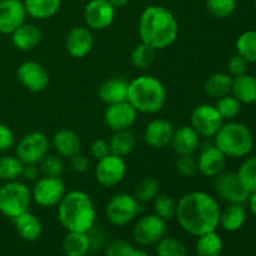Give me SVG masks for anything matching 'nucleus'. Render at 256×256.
Listing matches in <instances>:
<instances>
[{"instance_id": "obj_37", "label": "nucleus", "mask_w": 256, "mask_h": 256, "mask_svg": "<svg viewBox=\"0 0 256 256\" xmlns=\"http://www.w3.org/2000/svg\"><path fill=\"white\" fill-rule=\"evenodd\" d=\"M159 182L154 178H142L135 186L134 196L140 204L149 202L159 195Z\"/></svg>"}, {"instance_id": "obj_46", "label": "nucleus", "mask_w": 256, "mask_h": 256, "mask_svg": "<svg viewBox=\"0 0 256 256\" xmlns=\"http://www.w3.org/2000/svg\"><path fill=\"white\" fill-rule=\"evenodd\" d=\"M86 235L88 239H89L90 250H100L106 245V235H105V232L102 228L94 225L86 232Z\"/></svg>"}, {"instance_id": "obj_33", "label": "nucleus", "mask_w": 256, "mask_h": 256, "mask_svg": "<svg viewBox=\"0 0 256 256\" xmlns=\"http://www.w3.org/2000/svg\"><path fill=\"white\" fill-rule=\"evenodd\" d=\"M238 178L249 194L256 192V155L245 158L236 172Z\"/></svg>"}, {"instance_id": "obj_35", "label": "nucleus", "mask_w": 256, "mask_h": 256, "mask_svg": "<svg viewBox=\"0 0 256 256\" xmlns=\"http://www.w3.org/2000/svg\"><path fill=\"white\" fill-rule=\"evenodd\" d=\"M22 168L24 164L16 155L0 156V180L2 182L18 180V178L22 176Z\"/></svg>"}, {"instance_id": "obj_49", "label": "nucleus", "mask_w": 256, "mask_h": 256, "mask_svg": "<svg viewBox=\"0 0 256 256\" xmlns=\"http://www.w3.org/2000/svg\"><path fill=\"white\" fill-rule=\"evenodd\" d=\"M70 166L75 172H84L89 168V160L82 152H78L76 155L70 158Z\"/></svg>"}, {"instance_id": "obj_29", "label": "nucleus", "mask_w": 256, "mask_h": 256, "mask_svg": "<svg viewBox=\"0 0 256 256\" xmlns=\"http://www.w3.org/2000/svg\"><path fill=\"white\" fill-rule=\"evenodd\" d=\"M24 5L29 16L45 20L58 14L62 6V0H24Z\"/></svg>"}, {"instance_id": "obj_13", "label": "nucleus", "mask_w": 256, "mask_h": 256, "mask_svg": "<svg viewBox=\"0 0 256 256\" xmlns=\"http://www.w3.org/2000/svg\"><path fill=\"white\" fill-rule=\"evenodd\" d=\"M214 189L220 199L228 204H245L249 192L244 189L235 172H222L214 178Z\"/></svg>"}, {"instance_id": "obj_52", "label": "nucleus", "mask_w": 256, "mask_h": 256, "mask_svg": "<svg viewBox=\"0 0 256 256\" xmlns=\"http://www.w3.org/2000/svg\"><path fill=\"white\" fill-rule=\"evenodd\" d=\"M108 2H109L115 9H120V8H124L125 5H128V2H129L130 0H108Z\"/></svg>"}, {"instance_id": "obj_53", "label": "nucleus", "mask_w": 256, "mask_h": 256, "mask_svg": "<svg viewBox=\"0 0 256 256\" xmlns=\"http://www.w3.org/2000/svg\"><path fill=\"white\" fill-rule=\"evenodd\" d=\"M134 256H149V255H148L146 252H145L142 249H136V250H135Z\"/></svg>"}, {"instance_id": "obj_21", "label": "nucleus", "mask_w": 256, "mask_h": 256, "mask_svg": "<svg viewBox=\"0 0 256 256\" xmlns=\"http://www.w3.org/2000/svg\"><path fill=\"white\" fill-rule=\"evenodd\" d=\"M129 82L124 76H112L106 79L102 82L98 90L100 100L106 105L126 102Z\"/></svg>"}, {"instance_id": "obj_17", "label": "nucleus", "mask_w": 256, "mask_h": 256, "mask_svg": "<svg viewBox=\"0 0 256 256\" xmlns=\"http://www.w3.org/2000/svg\"><path fill=\"white\" fill-rule=\"evenodd\" d=\"M138 119V112L129 102L108 105L104 114V122L112 132L128 130Z\"/></svg>"}, {"instance_id": "obj_54", "label": "nucleus", "mask_w": 256, "mask_h": 256, "mask_svg": "<svg viewBox=\"0 0 256 256\" xmlns=\"http://www.w3.org/2000/svg\"><path fill=\"white\" fill-rule=\"evenodd\" d=\"M254 4H255V8H256V0H254Z\"/></svg>"}, {"instance_id": "obj_32", "label": "nucleus", "mask_w": 256, "mask_h": 256, "mask_svg": "<svg viewBox=\"0 0 256 256\" xmlns=\"http://www.w3.org/2000/svg\"><path fill=\"white\" fill-rule=\"evenodd\" d=\"M195 249L198 256H220L224 249V244L220 235L212 232L198 236Z\"/></svg>"}, {"instance_id": "obj_4", "label": "nucleus", "mask_w": 256, "mask_h": 256, "mask_svg": "<svg viewBox=\"0 0 256 256\" xmlns=\"http://www.w3.org/2000/svg\"><path fill=\"white\" fill-rule=\"evenodd\" d=\"M128 102L138 112L156 114L166 102V90L158 78L152 75H140L129 82Z\"/></svg>"}, {"instance_id": "obj_31", "label": "nucleus", "mask_w": 256, "mask_h": 256, "mask_svg": "<svg viewBox=\"0 0 256 256\" xmlns=\"http://www.w3.org/2000/svg\"><path fill=\"white\" fill-rule=\"evenodd\" d=\"M135 144H136V140H135L134 134L129 129L114 132V134L109 140L110 152L124 158L134 150Z\"/></svg>"}, {"instance_id": "obj_42", "label": "nucleus", "mask_w": 256, "mask_h": 256, "mask_svg": "<svg viewBox=\"0 0 256 256\" xmlns=\"http://www.w3.org/2000/svg\"><path fill=\"white\" fill-rule=\"evenodd\" d=\"M40 172L46 176L60 178L64 172V162L59 155H45L42 162H39Z\"/></svg>"}, {"instance_id": "obj_3", "label": "nucleus", "mask_w": 256, "mask_h": 256, "mask_svg": "<svg viewBox=\"0 0 256 256\" xmlns=\"http://www.w3.org/2000/svg\"><path fill=\"white\" fill-rule=\"evenodd\" d=\"M58 219L66 232H88L96 222V210L92 198L82 190L65 192L58 204Z\"/></svg>"}, {"instance_id": "obj_8", "label": "nucleus", "mask_w": 256, "mask_h": 256, "mask_svg": "<svg viewBox=\"0 0 256 256\" xmlns=\"http://www.w3.org/2000/svg\"><path fill=\"white\" fill-rule=\"evenodd\" d=\"M166 220L156 214H149L138 220L132 228V238L140 246H152L166 235Z\"/></svg>"}, {"instance_id": "obj_26", "label": "nucleus", "mask_w": 256, "mask_h": 256, "mask_svg": "<svg viewBox=\"0 0 256 256\" xmlns=\"http://www.w3.org/2000/svg\"><path fill=\"white\" fill-rule=\"evenodd\" d=\"M246 209L244 204H228L220 212L219 225L225 232H234L242 229L246 222Z\"/></svg>"}, {"instance_id": "obj_16", "label": "nucleus", "mask_w": 256, "mask_h": 256, "mask_svg": "<svg viewBox=\"0 0 256 256\" xmlns=\"http://www.w3.org/2000/svg\"><path fill=\"white\" fill-rule=\"evenodd\" d=\"M198 170L205 178H215L224 172L226 165V156L224 152L212 142H205L200 149L199 158L196 160Z\"/></svg>"}, {"instance_id": "obj_9", "label": "nucleus", "mask_w": 256, "mask_h": 256, "mask_svg": "<svg viewBox=\"0 0 256 256\" xmlns=\"http://www.w3.org/2000/svg\"><path fill=\"white\" fill-rule=\"evenodd\" d=\"M66 192L62 178L46 176L38 178L32 190V199L39 206H56Z\"/></svg>"}, {"instance_id": "obj_55", "label": "nucleus", "mask_w": 256, "mask_h": 256, "mask_svg": "<svg viewBox=\"0 0 256 256\" xmlns=\"http://www.w3.org/2000/svg\"><path fill=\"white\" fill-rule=\"evenodd\" d=\"M0 2H2V0H0Z\"/></svg>"}, {"instance_id": "obj_51", "label": "nucleus", "mask_w": 256, "mask_h": 256, "mask_svg": "<svg viewBox=\"0 0 256 256\" xmlns=\"http://www.w3.org/2000/svg\"><path fill=\"white\" fill-rule=\"evenodd\" d=\"M248 204H249V209H250V212H252V214L256 218V192H252V194L249 195Z\"/></svg>"}, {"instance_id": "obj_44", "label": "nucleus", "mask_w": 256, "mask_h": 256, "mask_svg": "<svg viewBox=\"0 0 256 256\" xmlns=\"http://www.w3.org/2000/svg\"><path fill=\"white\" fill-rule=\"evenodd\" d=\"M135 248L125 240H112L105 248V256H134Z\"/></svg>"}, {"instance_id": "obj_18", "label": "nucleus", "mask_w": 256, "mask_h": 256, "mask_svg": "<svg viewBox=\"0 0 256 256\" xmlns=\"http://www.w3.org/2000/svg\"><path fill=\"white\" fill-rule=\"evenodd\" d=\"M26 10L22 0L0 2V34H12L26 19Z\"/></svg>"}, {"instance_id": "obj_28", "label": "nucleus", "mask_w": 256, "mask_h": 256, "mask_svg": "<svg viewBox=\"0 0 256 256\" xmlns=\"http://www.w3.org/2000/svg\"><path fill=\"white\" fill-rule=\"evenodd\" d=\"M232 80L234 78L229 72H215L210 75L204 84V90L206 95L212 99H220L225 95L232 94Z\"/></svg>"}, {"instance_id": "obj_39", "label": "nucleus", "mask_w": 256, "mask_h": 256, "mask_svg": "<svg viewBox=\"0 0 256 256\" xmlns=\"http://www.w3.org/2000/svg\"><path fill=\"white\" fill-rule=\"evenodd\" d=\"M215 108L222 115L224 120H232L239 115L240 109H242V102L236 99L232 94L225 95L216 100Z\"/></svg>"}, {"instance_id": "obj_23", "label": "nucleus", "mask_w": 256, "mask_h": 256, "mask_svg": "<svg viewBox=\"0 0 256 256\" xmlns=\"http://www.w3.org/2000/svg\"><path fill=\"white\" fill-rule=\"evenodd\" d=\"M52 148L62 158H72L82 150V139L70 129H60L54 134L52 140Z\"/></svg>"}, {"instance_id": "obj_5", "label": "nucleus", "mask_w": 256, "mask_h": 256, "mask_svg": "<svg viewBox=\"0 0 256 256\" xmlns=\"http://www.w3.org/2000/svg\"><path fill=\"white\" fill-rule=\"evenodd\" d=\"M214 144L226 158H246L254 149V135L242 122H228L214 136Z\"/></svg>"}, {"instance_id": "obj_45", "label": "nucleus", "mask_w": 256, "mask_h": 256, "mask_svg": "<svg viewBox=\"0 0 256 256\" xmlns=\"http://www.w3.org/2000/svg\"><path fill=\"white\" fill-rule=\"evenodd\" d=\"M248 70H249V62L244 58L240 56L238 52L235 55H232L229 59V62H228V72H229V74L232 78L246 74Z\"/></svg>"}, {"instance_id": "obj_43", "label": "nucleus", "mask_w": 256, "mask_h": 256, "mask_svg": "<svg viewBox=\"0 0 256 256\" xmlns=\"http://www.w3.org/2000/svg\"><path fill=\"white\" fill-rule=\"evenodd\" d=\"M175 168H176V172L180 176L192 178L198 172L196 159L192 155H182V156L178 158Z\"/></svg>"}, {"instance_id": "obj_47", "label": "nucleus", "mask_w": 256, "mask_h": 256, "mask_svg": "<svg viewBox=\"0 0 256 256\" xmlns=\"http://www.w3.org/2000/svg\"><path fill=\"white\" fill-rule=\"evenodd\" d=\"M15 144V136L12 130L8 125L0 122V152H8Z\"/></svg>"}, {"instance_id": "obj_30", "label": "nucleus", "mask_w": 256, "mask_h": 256, "mask_svg": "<svg viewBox=\"0 0 256 256\" xmlns=\"http://www.w3.org/2000/svg\"><path fill=\"white\" fill-rule=\"evenodd\" d=\"M90 252L86 232H68L62 240V252L65 256H85Z\"/></svg>"}, {"instance_id": "obj_1", "label": "nucleus", "mask_w": 256, "mask_h": 256, "mask_svg": "<svg viewBox=\"0 0 256 256\" xmlns=\"http://www.w3.org/2000/svg\"><path fill=\"white\" fill-rule=\"evenodd\" d=\"M220 212L214 196L204 192H192L180 198L175 218L184 232L198 238L216 230Z\"/></svg>"}, {"instance_id": "obj_11", "label": "nucleus", "mask_w": 256, "mask_h": 256, "mask_svg": "<svg viewBox=\"0 0 256 256\" xmlns=\"http://www.w3.org/2000/svg\"><path fill=\"white\" fill-rule=\"evenodd\" d=\"M224 124V119L215 105L200 104L192 110L190 116V126L204 138H214Z\"/></svg>"}, {"instance_id": "obj_25", "label": "nucleus", "mask_w": 256, "mask_h": 256, "mask_svg": "<svg viewBox=\"0 0 256 256\" xmlns=\"http://www.w3.org/2000/svg\"><path fill=\"white\" fill-rule=\"evenodd\" d=\"M12 222L20 238L26 242H35L39 239L42 232V222L38 219V216H35L29 210L14 218Z\"/></svg>"}, {"instance_id": "obj_56", "label": "nucleus", "mask_w": 256, "mask_h": 256, "mask_svg": "<svg viewBox=\"0 0 256 256\" xmlns=\"http://www.w3.org/2000/svg\"><path fill=\"white\" fill-rule=\"evenodd\" d=\"M255 256H256V254H255Z\"/></svg>"}, {"instance_id": "obj_12", "label": "nucleus", "mask_w": 256, "mask_h": 256, "mask_svg": "<svg viewBox=\"0 0 256 256\" xmlns=\"http://www.w3.org/2000/svg\"><path fill=\"white\" fill-rule=\"evenodd\" d=\"M126 172L128 168L124 158L109 154L98 160L95 166V179L102 186L114 188L125 179Z\"/></svg>"}, {"instance_id": "obj_22", "label": "nucleus", "mask_w": 256, "mask_h": 256, "mask_svg": "<svg viewBox=\"0 0 256 256\" xmlns=\"http://www.w3.org/2000/svg\"><path fill=\"white\" fill-rule=\"evenodd\" d=\"M170 145L179 156L192 155L200 145V135L190 125H182L175 129Z\"/></svg>"}, {"instance_id": "obj_14", "label": "nucleus", "mask_w": 256, "mask_h": 256, "mask_svg": "<svg viewBox=\"0 0 256 256\" xmlns=\"http://www.w3.org/2000/svg\"><path fill=\"white\" fill-rule=\"evenodd\" d=\"M115 10L108 0H90L84 8L85 24L92 30L108 29L114 22Z\"/></svg>"}, {"instance_id": "obj_10", "label": "nucleus", "mask_w": 256, "mask_h": 256, "mask_svg": "<svg viewBox=\"0 0 256 256\" xmlns=\"http://www.w3.org/2000/svg\"><path fill=\"white\" fill-rule=\"evenodd\" d=\"M50 140L44 132H32L22 138L16 145V156L22 164H38L48 155Z\"/></svg>"}, {"instance_id": "obj_27", "label": "nucleus", "mask_w": 256, "mask_h": 256, "mask_svg": "<svg viewBox=\"0 0 256 256\" xmlns=\"http://www.w3.org/2000/svg\"><path fill=\"white\" fill-rule=\"evenodd\" d=\"M232 94L242 104H256V76L255 75L244 74L234 78L232 80Z\"/></svg>"}, {"instance_id": "obj_20", "label": "nucleus", "mask_w": 256, "mask_h": 256, "mask_svg": "<svg viewBox=\"0 0 256 256\" xmlns=\"http://www.w3.org/2000/svg\"><path fill=\"white\" fill-rule=\"evenodd\" d=\"M94 46V35L88 26H75L66 36V50L75 59L85 58Z\"/></svg>"}, {"instance_id": "obj_41", "label": "nucleus", "mask_w": 256, "mask_h": 256, "mask_svg": "<svg viewBox=\"0 0 256 256\" xmlns=\"http://www.w3.org/2000/svg\"><path fill=\"white\" fill-rule=\"evenodd\" d=\"M206 9L218 19H226L234 14L236 0H206Z\"/></svg>"}, {"instance_id": "obj_38", "label": "nucleus", "mask_w": 256, "mask_h": 256, "mask_svg": "<svg viewBox=\"0 0 256 256\" xmlns=\"http://www.w3.org/2000/svg\"><path fill=\"white\" fill-rule=\"evenodd\" d=\"M158 256H189L186 245L179 239L164 236L156 244Z\"/></svg>"}, {"instance_id": "obj_2", "label": "nucleus", "mask_w": 256, "mask_h": 256, "mask_svg": "<svg viewBox=\"0 0 256 256\" xmlns=\"http://www.w3.org/2000/svg\"><path fill=\"white\" fill-rule=\"evenodd\" d=\"M179 24L170 10L160 5L144 9L139 19V35L142 42L155 50L172 46L178 39Z\"/></svg>"}, {"instance_id": "obj_7", "label": "nucleus", "mask_w": 256, "mask_h": 256, "mask_svg": "<svg viewBox=\"0 0 256 256\" xmlns=\"http://www.w3.org/2000/svg\"><path fill=\"white\" fill-rule=\"evenodd\" d=\"M140 210V202L134 195L120 192L110 198L105 208V214L115 226H126L136 219Z\"/></svg>"}, {"instance_id": "obj_24", "label": "nucleus", "mask_w": 256, "mask_h": 256, "mask_svg": "<svg viewBox=\"0 0 256 256\" xmlns=\"http://www.w3.org/2000/svg\"><path fill=\"white\" fill-rule=\"evenodd\" d=\"M12 42L18 50L30 52L35 49L42 42V34L38 26L24 22L12 32Z\"/></svg>"}, {"instance_id": "obj_50", "label": "nucleus", "mask_w": 256, "mask_h": 256, "mask_svg": "<svg viewBox=\"0 0 256 256\" xmlns=\"http://www.w3.org/2000/svg\"><path fill=\"white\" fill-rule=\"evenodd\" d=\"M39 172L40 169L38 168V164H25L22 168V176L29 182H35L39 178Z\"/></svg>"}, {"instance_id": "obj_40", "label": "nucleus", "mask_w": 256, "mask_h": 256, "mask_svg": "<svg viewBox=\"0 0 256 256\" xmlns=\"http://www.w3.org/2000/svg\"><path fill=\"white\" fill-rule=\"evenodd\" d=\"M176 200L172 195L162 194L154 199V214L164 220H170L176 214Z\"/></svg>"}, {"instance_id": "obj_34", "label": "nucleus", "mask_w": 256, "mask_h": 256, "mask_svg": "<svg viewBox=\"0 0 256 256\" xmlns=\"http://www.w3.org/2000/svg\"><path fill=\"white\" fill-rule=\"evenodd\" d=\"M236 52L249 64L256 62V30H248L236 40Z\"/></svg>"}, {"instance_id": "obj_6", "label": "nucleus", "mask_w": 256, "mask_h": 256, "mask_svg": "<svg viewBox=\"0 0 256 256\" xmlns=\"http://www.w3.org/2000/svg\"><path fill=\"white\" fill-rule=\"evenodd\" d=\"M32 200V190L19 180L5 182L0 188V212L10 219L28 212Z\"/></svg>"}, {"instance_id": "obj_19", "label": "nucleus", "mask_w": 256, "mask_h": 256, "mask_svg": "<svg viewBox=\"0 0 256 256\" xmlns=\"http://www.w3.org/2000/svg\"><path fill=\"white\" fill-rule=\"evenodd\" d=\"M175 128L165 119H154L145 126L144 140L152 149H164L170 145Z\"/></svg>"}, {"instance_id": "obj_15", "label": "nucleus", "mask_w": 256, "mask_h": 256, "mask_svg": "<svg viewBox=\"0 0 256 256\" xmlns=\"http://www.w3.org/2000/svg\"><path fill=\"white\" fill-rule=\"evenodd\" d=\"M18 80L26 90L32 92H42L49 85V74L46 69L38 62H24L16 72Z\"/></svg>"}, {"instance_id": "obj_36", "label": "nucleus", "mask_w": 256, "mask_h": 256, "mask_svg": "<svg viewBox=\"0 0 256 256\" xmlns=\"http://www.w3.org/2000/svg\"><path fill=\"white\" fill-rule=\"evenodd\" d=\"M155 56H156V50L152 49L149 45L144 44V42H140L132 49L130 59H132V66L144 70L148 69L154 62Z\"/></svg>"}, {"instance_id": "obj_48", "label": "nucleus", "mask_w": 256, "mask_h": 256, "mask_svg": "<svg viewBox=\"0 0 256 256\" xmlns=\"http://www.w3.org/2000/svg\"><path fill=\"white\" fill-rule=\"evenodd\" d=\"M90 154L95 158L96 160L102 159V158L108 156L110 152V146L109 142L105 139H96L92 142V144L90 145Z\"/></svg>"}]
</instances>
